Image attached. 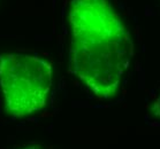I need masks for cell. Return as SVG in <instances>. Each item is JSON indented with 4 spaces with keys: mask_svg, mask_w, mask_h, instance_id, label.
Here are the masks:
<instances>
[{
    "mask_svg": "<svg viewBox=\"0 0 160 149\" xmlns=\"http://www.w3.org/2000/svg\"><path fill=\"white\" fill-rule=\"evenodd\" d=\"M69 66L92 93L117 94L130 64L134 44L109 0H72Z\"/></svg>",
    "mask_w": 160,
    "mask_h": 149,
    "instance_id": "6da1fadb",
    "label": "cell"
},
{
    "mask_svg": "<svg viewBox=\"0 0 160 149\" xmlns=\"http://www.w3.org/2000/svg\"><path fill=\"white\" fill-rule=\"evenodd\" d=\"M23 149H44L42 147H38V146H29V147H26V148Z\"/></svg>",
    "mask_w": 160,
    "mask_h": 149,
    "instance_id": "277c9868",
    "label": "cell"
},
{
    "mask_svg": "<svg viewBox=\"0 0 160 149\" xmlns=\"http://www.w3.org/2000/svg\"><path fill=\"white\" fill-rule=\"evenodd\" d=\"M151 113L153 116H156L157 118L160 119V94L156 98V100L153 101L152 105H151Z\"/></svg>",
    "mask_w": 160,
    "mask_h": 149,
    "instance_id": "3957f363",
    "label": "cell"
},
{
    "mask_svg": "<svg viewBox=\"0 0 160 149\" xmlns=\"http://www.w3.org/2000/svg\"><path fill=\"white\" fill-rule=\"evenodd\" d=\"M52 88V66L36 55H0V90L5 110L16 118L30 116L46 105Z\"/></svg>",
    "mask_w": 160,
    "mask_h": 149,
    "instance_id": "7a4b0ae2",
    "label": "cell"
}]
</instances>
